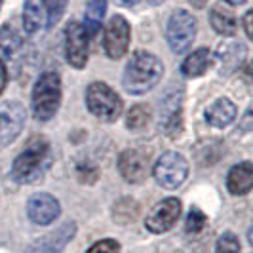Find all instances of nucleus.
Returning a JSON list of instances; mask_svg holds the SVG:
<instances>
[{
  "label": "nucleus",
  "instance_id": "32",
  "mask_svg": "<svg viewBox=\"0 0 253 253\" xmlns=\"http://www.w3.org/2000/svg\"><path fill=\"white\" fill-rule=\"evenodd\" d=\"M225 2H228L230 6H242V4H246L248 0H225Z\"/></svg>",
  "mask_w": 253,
  "mask_h": 253
},
{
  "label": "nucleus",
  "instance_id": "4",
  "mask_svg": "<svg viewBox=\"0 0 253 253\" xmlns=\"http://www.w3.org/2000/svg\"><path fill=\"white\" fill-rule=\"evenodd\" d=\"M86 105L89 113L103 122H114L124 113L122 97L105 82H91L86 89Z\"/></svg>",
  "mask_w": 253,
  "mask_h": 253
},
{
  "label": "nucleus",
  "instance_id": "33",
  "mask_svg": "<svg viewBox=\"0 0 253 253\" xmlns=\"http://www.w3.org/2000/svg\"><path fill=\"white\" fill-rule=\"evenodd\" d=\"M120 2H122V4H126V6H131V4H135L137 0H120Z\"/></svg>",
  "mask_w": 253,
  "mask_h": 253
},
{
  "label": "nucleus",
  "instance_id": "23",
  "mask_svg": "<svg viewBox=\"0 0 253 253\" xmlns=\"http://www.w3.org/2000/svg\"><path fill=\"white\" fill-rule=\"evenodd\" d=\"M151 116H152V111L149 105H143V103L133 105L129 109V113L126 114L127 129H141V127H145L151 122Z\"/></svg>",
  "mask_w": 253,
  "mask_h": 253
},
{
  "label": "nucleus",
  "instance_id": "29",
  "mask_svg": "<svg viewBox=\"0 0 253 253\" xmlns=\"http://www.w3.org/2000/svg\"><path fill=\"white\" fill-rule=\"evenodd\" d=\"M252 19H253V12L250 10V12H246V15H244V31H246V35H248V38H252V37H253Z\"/></svg>",
  "mask_w": 253,
  "mask_h": 253
},
{
  "label": "nucleus",
  "instance_id": "14",
  "mask_svg": "<svg viewBox=\"0 0 253 253\" xmlns=\"http://www.w3.org/2000/svg\"><path fill=\"white\" fill-rule=\"evenodd\" d=\"M253 187V164L252 162H240L236 164L227 175V189L234 196L248 194Z\"/></svg>",
  "mask_w": 253,
  "mask_h": 253
},
{
  "label": "nucleus",
  "instance_id": "5",
  "mask_svg": "<svg viewBox=\"0 0 253 253\" xmlns=\"http://www.w3.org/2000/svg\"><path fill=\"white\" fill-rule=\"evenodd\" d=\"M152 175L162 189L175 190L185 183V179L189 175V162L183 154L168 151L152 166Z\"/></svg>",
  "mask_w": 253,
  "mask_h": 253
},
{
  "label": "nucleus",
  "instance_id": "11",
  "mask_svg": "<svg viewBox=\"0 0 253 253\" xmlns=\"http://www.w3.org/2000/svg\"><path fill=\"white\" fill-rule=\"evenodd\" d=\"M179 215H181V200L166 198L151 210V213L145 219V227L154 234H162L177 223Z\"/></svg>",
  "mask_w": 253,
  "mask_h": 253
},
{
  "label": "nucleus",
  "instance_id": "10",
  "mask_svg": "<svg viewBox=\"0 0 253 253\" xmlns=\"http://www.w3.org/2000/svg\"><path fill=\"white\" fill-rule=\"evenodd\" d=\"M118 169L127 183H141L151 171V154L143 149H126L118 158Z\"/></svg>",
  "mask_w": 253,
  "mask_h": 253
},
{
  "label": "nucleus",
  "instance_id": "6",
  "mask_svg": "<svg viewBox=\"0 0 253 253\" xmlns=\"http://www.w3.org/2000/svg\"><path fill=\"white\" fill-rule=\"evenodd\" d=\"M196 29L198 25L192 13H189L187 10H175L166 27V38H168L169 50L173 53H185L196 38Z\"/></svg>",
  "mask_w": 253,
  "mask_h": 253
},
{
  "label": "nucleus",
  "instance_id": "21",
  "mask_svg": "<svg viewBox=\"0 0 253 253\" xmlns=\"http://www.w3.org/2000/svg\"><path fill=\"white\" fill-rule=\"evenodd\" d=\"M105 12H107V0H88L86 13H84V29H86L88 37L97 35Z\"/></svg>",
  "mask_w": 253,
  "mask_h": 253
},
{
  "label": "nucleus",
  "instance_id": "31",
  "mask_svg": "<svg viewBox=\"0 0 253 253\" xmlns=\"http://www.w3.org/2000/svg\"><path fill=\"white\" fill-rule=\"evenodd\" d=\"M189 2L194 6V8H204V6L208 4V0H189Z\"/></svg>",
  "mask_w": 253,
  "mask_h": 253
},
{
  "label": "nucleus",
  "instance_id": "19",
  "mask_svg": "<svg viewBox=\"0 0 253 253\" xmlns=\"http://www.w3.org/2000/svg\"><path fill=\"white\" fill-rule=\"evenodd\" d=\"M160 127L164 129L169 137H177V133H181L183 127V113H181V95L169 99L166 103L164 113H162V122Z\"/></svg>",
  "mask_w": 253,
  "mask_h": 253
},
{
  "label": "nucleus",
  "instance_id": "15",
  "mask_svg": "<svg viewBox=\"0 0 253 253\" xmlns=\"http://www.w3.org/2000/svg\"><path fill=\"white\" fill-rule=\"evenodd\" d=\"M246 46L240 42H227L221 44L217 48V61H219V69L223 75H230L234 73L246 59Z\"/></svg>",
  "mask_w": 253,
  "mask_h": 253
},
{
  "label": "nucleus",
  "instance_id": "13",
  "mask_svg": "<svg viewBox=\"0 0 253 253\" xmlns=\"http://www.w3.org/2000/svg\"><path fill=\"white\" fill-rule=\"evenodd\" d=\"M76 234V223L75 221H67L61 227H57L53 232L38 238L33 242L25 253H63L65 246L75 238Z\"/></svg>",
  "mask_w": 253,
  "mask_h": 253
},
{
  "label": "nucleus",
  "instance_id": "2",
  "mask_svg": "<svg viewBox=\"0 0 253 253\" xmlns=\"http://www.w3.org/2000/svg\"><path fill=\"white\" fill-rule=\"evenodd\" d=\"M51 162H53V156H51L50 143L42 137H37V139L31 141L25 151L13 160V181H17L21 185H33L46 175Z\"/></svg>",
  "mask_w": 253,
  "mask_h": 253
},
{
  "label": "nucleus",
  "instance_id": "27",
  "mask_svg": "<svg viewBox=\"0 0 253 253\" xmlns=\"http://www.w3.org/2000/svg\"><path fill=\"white\" fill-rule=\"evenodd\" d=\"M86 253H120V244L113 238H105L95 242Z\"/></svg>",
  "mask_w": 253,
  "mask_h": 253
},
{
  "label": "nucleus",
  "instance_id": "1",
  "mask_svg": "<svg viewBox=\"0 0 253 253\" xmlns=\"http://www.w3.org/2000/svg\"><path fill=\"white\" fill-rule=\"evenodd\" d=\"M162 75H164L162 61L151 51L139 50L127 61L124 76H122V84L127 93L143 95V93L151 91L162 80Z\"/></svg>",
  "mask_w": 253,
  "mask_h": 253
},
{
  "label": "nucleus",
  "instance_id": "34",
  "mask_svg": "<svg viewBox=\"0 0 253 253\" xmlns=\"http://www.w3.org/2000/svg\"><path fill=\"white\" fill-rule=\"evenodd\" d=\"M2 2H4V0H0V8H2Z\"/></svg>",
  "mask_w": 253,
  "mask_h": 253
},
{
  "label": "nucleus",
  "instance_id": "3",
  "mask_svg": "<svg viewBox=\"0 0 253 253\" xmlns=\"http://www.w3.org/2000/svg\"><path fill=\"white\" fill-rule=\"evenodd\" d=\"M33 116L38 122H48L61 105V78L53 71H46L37 78L31 95Z\"/></svg>",
  "mask_w": 253,
  "mask_h": 253
},
{
  "label": "nucleus",
  "instance_id": "18",
  "mask_svg": "<svg viewBox=\"0 0 253 253\" xmlns=\"http://www.w3.org/2000/svg\"><path fill=\"white\" fill-rule=\"evenodd\" d=\"M211 51L208 48H198L181 63V75H185L187 78H198L211 67Z\"/></svg>",
  "mask_w": 253,
  "mask_h": 253
},
{
  "label": "nucleus",
  "instance_id": "30",
  "mask_svg": "<svg viewBox=\"0 0 253 253\" xmlns=\"http://www.w3.org/2000/svg\"><path fill=\"white\" fill-rule=\"evenodd\" d=\"M6 84H8V71H6V67L2 63V59H0V95H2V91L6 88Z\"/></svg>",
  "mask_w": 253,
  "mask_h": 253
},
{
  "label": "nucleus",
  "instance_id": "8",
  "mask_svg": "<svg viewBox=\"0 0 253 253\" xmlns=\"http://www.w3.org/2000/svg\"><path fill=\"white\" fill-rule=\"evenodd\" d=\"M129 38H131V29L126 17L122 15H113L109 19V23L105 27L103 33V48L105 53L111 59H120L126 55L127 48H129Z\"/></svg>",
  "mask_w": 253,
  "mask_h": 253
},
{
  "label": "nucleus",
  "instance_id": "28",
  "mask_svg": "<svg viewBox=\"0 0 253 253\" xmlns=\"http://www.w3.org/2000/svg\"><path fill=\"white\" fill-rule=\"evenodd\" d=\"M76 173H78V179L82 183H95L97 177H99V171L93 164H80Z\"/></svg>",
  "mask_w": 253,
  "mask_h": 253
},
{
  "label": "nucleus",
  "instance_id": "9",
  "mask_svg": "<svg viewBox=\"0 0 253 253\" xmlns=\"http://www.w3.org/2000/svg\"><path fill=\"white\" fill-rule=\"evenodd\" d=\"M25 120L27 113L19 101H6L0 105V147H6L17 139Z\"/></svg>",
  "mask_w": 253,
  "mask_h": 253
},
{
  "label": "nucleus",
  "instance_id": "22",
  "mask_svg": "<svg viewBox=\"0 0 253 253\" xmlns=\"http://www.w3.org/2000/svg\"><path fill=\"white\" fill-rule=\"evenodd\" d=\"M0 50L4 51V55H8V57H12L21 50V37L8 23L0 27Z\"/></svg>",
  "mask_w": 253,
  "mask_h": 253
},
{
  "label": "nucleus",
  "instance_id": "17",
  "mask_svg": "<svg viewBox=\"0 0 253 253\" xmlns=\"http://www.w3.org/2000/svg\"><path fill=\"white\" fill-rule=\"evenodd\" d=\"M46 0H25L23 4V29L27 35H35L46 25Z\"/></svg>",
  "mask_w": 253,
  "mask_h": 253
},
{
  "label": "nucleus",
  "instance_id": "26",
  "mask_svg": "<svg viewBox=\"0 0 253 253\" xmlns=\"http://www.w3.org/2000/svg\"><path fill=\"white\" fill-rule=\"evenodd\" d=\"M67 2L69 0H46V12H48L46 27H53L59 23V19L65 13V8H67Z\"/></svg>",
  "mask_w": 253,
  "mask_h": 253
},
{
  "label": "nucleus",
  "instance_id": "24",
  "mask_svg": "<svg viewBox=\"0 0 253 253\" xmlns=\"http://www.w3.org/2000/svg\"><path fill=\"white\" fill-rule=\"evenodd\" d=\"M206 225H208L206 213L200 211L198 208H190L189 215H187V221H185V230H187L189 234H198V232H202Z\"/></svg>",
  "mask_w": 253,
  "mask_h": 253
},
{
  "label": "nucleus",
  "instance_id": "25",
  "mask_svg": "<svg viewBox=\"0 0 253 253\" xmlns=\"http://www.w3.org/2000/svg\"><path fill=\"white\" fill-rule=\"evenodd\" d=\"M215 253H240V240L234 232H223L217 240Z\"/></svg>",
  "mask_w": 253,
  "mask_h": 253
},
{
  "label": "nucleus",
  "instance_id": "20",
  "mask_svg": "<svg viewBox=\"0 0 253 253\" xmlns=\"http://www.w3.org/2000/svg\"><path fill=\"white\" fill-rule=\"evenodd\" d=\"M211 27L223 37H232L236 33V17L228 8H223V4H217L210 12Z\"/></svg>",
  "mask_w": 253,
  "mask_h": 253
},
{
  "label": "nucleus",
  "instance_id": "7",
  "mask_svg": "<svg viewBox=\"0 0 253 253\" xmlns=\"http://www.w3.org/2000/svg\"><path fill=\"white\" fill-rule=\"evenodd\" d=\"M89 55V37L82 23L71 21L65 29V57L75 69H84Z\"/></svg>",
  "mask_w": 253,
  "mask_h": 253
},
{
  "label": "nucleus",
  "instance_id": "12",
  "mask_svg": "<svg viewBox=\"0 0 253 253\" xmlns=\"http://www.w3.org/2000/svg\"><path fill=\"white\" fill-rule=\"evenodd\" d=\"M27 213H29V219L35 225L46 227V225H51L59 217L61 206H59L55 196H51L48 192H37L29 198Z\"/></svg>",
  "mask_w": 253,
  "mask_h": 253
},
{
  "label": "nucleus",
  "instance_id": "16",
  "mask_svg": "<svg viewBox=\"0 0 253 253\" xmlns=\"http://www.w3.org/2000/svg\"><path fill=\"white\" fill-rule=\"evenodd\" d=\"M206 120L208 124L213 127H227L228 124H232V120L236 118V105L227 99V97H219L217 101H213L208 109H206Z\"/></svg>",
  "mask_w": 253,
  "mask_h": 253
}]
</instances>
